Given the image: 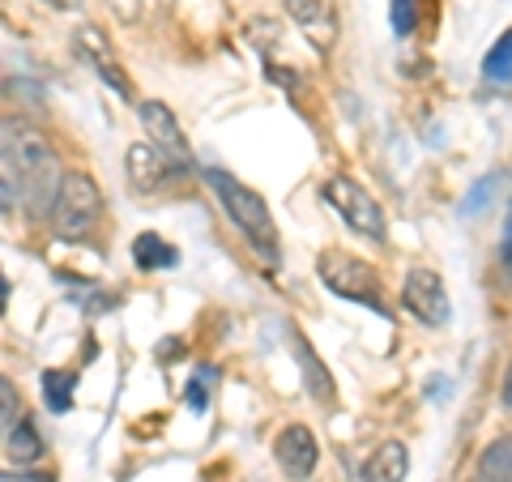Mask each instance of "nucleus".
Here are the masks:
<instances>
[{"label": "nucleus", "instance_id": "f257e3e1", "mask_svg": "<svg viewBox=\"0 0 512 482\" xmlns=\"http://www.w3.org/2000/svg\"><path fill=\"white\" fill-rule=\"evenodd\" d=\"M0 150H5V180H18L26 210L35 218L52 214L60 180H64V171L52 154V141H47L39 128L5 120V141H0Z\"/></svg>", "mask_w": 512, "mask_h": 482}, {"label": "nucleus", "instance_id": "f03ea898", "mask_svg": "<svg viewBox=\"0 0 512 482\" xmlns=\"http://www.w3.org/2000/svg\"><path fill=\"white\" fill-rule=\"evenodd\" d=\"M205 184L214 188V197L222 201V210L235 222L239 231L248 235V244L265 256V261H278V227H274V214L261 192H252L248 184H239L231 171L222 167H205Z\"/></svg>", "mask_w": 512, "mask_h": 482}, {"label": "nucleus", "instance_id": "7ed1b4c3", "mask_svg": "<svg viewBox=\"0 0 512 482\" xmlns=\"http://www.w3.org/2000/svg\"><path fill=\"white\" fill-rule=\"evenodd\" d=\"M103 218V192L99 184L90 180L86 171H64L60 180V192H56V210H52V222L64 239H77L94 231V222Z\"/></svg>", "mask_w": 512, "mask_h": 482}, {"label": "nucleus", "instance_id": "20e7f679", "mask_svg": "<svg viewBox=\"0 0 512 482\" xmlns=\"http://www.w3.org/2000/svg\"><path fill=\"white\" fill-rule=\"evenodd\" d=\"M316 269H320V282H325L333 295L367 303V308H376L380 316L389 312L384 308V299H380V278H376L372 265H363V261H355V256H346V252H325Z\"/></svg>", "mask_w": 512, "mask_h": 482}, {"label": "nucleus", "instance_id": "39448f33", "mask_svg": "<svg viewBox=\"0 0 512 482\" xmlns=\"http://www.w3.org/2000/svg\"><path fill=\"white\" fill-rule=\"evenodd\" d=\"M325 201L333 205V210L342 214V222L355 235H363V239H384V210L376 205V197L367 188H359L350 175H329L325 180Z\"/></svg>", "mask_w": 512, "mask_h": 482}, {"label": "nucleus", "instance_id": "423d86ee", "mask_svg": "<svg viewBox=\"0 0 512 482\" xmlns=\"http://www.w3.org/2000/svg\"><path fill=\"white\" fill-rule=\"evenodd\" d=\"M402 303L423 320V325H444L448 320V291L436 269H410L402 286Z\"/></svg>", "mask_w": 512, "mask_h": 482}, {"label": "nucleus", "instance_id": "0eeeda50", "mask_svg": "<svg viewBox=\"0 0 512 482\" xmlns=\"http://www.w3.org/2000/svg\"><path fill=\"white\" fill-rule=\"evenodd\" d=\"M274 457L282 465V474L286 478H312L316 470V461H320V448H316V436L303 423H291V427H282L278 431V440H274Z\"/></svg>", "mask_w": 512, "mask_h": 482}, {"label": "nucleus", "instance_id": "6e6552de", "mask_svg": "<svg viewBox=\"0 0 512 482\" xmlns=\"http://www.w3.org/2000/svg\"><path fill=\"white\" fill-rule=\"evenodd\" d=\"M141 124H146V133H150V141L158 150H167V158L184 163V158H188V141L180 133V124H175V116L167 111V103H158V99L141 103Z\"/></svg>", "mask_w": 512, "mask_h": 482}, {"label": "nucleus", "instance_id": "1a4fd4ad", "mask_svg": "<svg viewBox=\"0 0 512 482\" xmlns=\"http://www.w3.org/2000/svg\"><path fill=\"white\" fill-rule=\"evenodd\" d=\"M410 470V453H406V444H397V440H384L372 457L363 461V482H402Z\"/></svg>", "mask_w": 512, "mask_h": 482}, {"label": "nucleus", "instance_id": "9d476101", "mask_svg": "<svg viewBox=\"0 0 512 482\" xmlns=\"http://www.w3.org/2000/svg\"><path fill=\"white\" fill-rule=\"evenodd\" d=\"M286 9H291V18L312 30V39H325L333 35V18H329V0H286Z\"/></svg>", "mask_w": 512, "mask_h": 482}, {"label": "nucleus", "instance_id": "9b49d317", "mask_svg": "<svg viewBox=\"0 0 512 482\" xmlns=\"http://www.w3.org/2000/svg\"><path fill=\"white\" fill-rule=\"evenodd\" d=\"M478 478L512 482V436H500L483 448V457H478Z\"/></svg>", "mask_w": 512, "mask_h": 482}, {"label": "nucleus", "instance_id": "f8f14e48", "mask_svg": "<svg viewBox=\"0 0 512 482\" xmlns=\"http://www.w3.org/2000/svg\"><path fill=\"white\" fill-rule=\"evenodd\" d=\"M5 453H9V461H18V465H26V461H39L43 457V440H39V431L30 427L26 419H18L9 431H5Z\"/></svg>", "mask_w": 512, "mask_h": 482}, {"label": "nucleus", "instance_id": "ddd939ff", "mask_svg": "<svg viewBox=\"0 0 512 482\" xmlns=\"http://www.w3.org/2000/svg\"><path fill=\"white\" fill-rule=\"evenodd\" d=\"M291 346H295V355H299V363H303V372H308L312 393H316V397H333V380H329V372H325V363L312 355V346L303 342V333H291Z\"/></svg>", "mask_w": 512, "mask_h": 482}, {"label": "nucleus", "instance_id": "4468645a", "mask_svg": "<svg viewBox=\"0 0 512 482\" xmlns=\"http://www.w3.org/2000/svg\"><path fill=\"white\" fill-rule=\"evenodd\" d=\"M133 261L141 269H167V265H175V248H167L158 235H141L133 244Z\"/></svg>", "mask_w": 512, "mask_h": 482}, {"label": "nucleus", "instance_id": "2eb2a0df", "mask_svg": "<svg viewBox=\"0 0 512 482\" xmlns=\"http://www.w3.org/2000/svg\"><path fill=\"white\" fill-rule=\"evenodd\" d=\"M43 397L56 414L73 410V376L69 372H43Z\"/></svg>", "mask_w": 512, "mask_h": 482}, {"label": "nucleus", "instance_id": "dca6fc26", "mask_svg": "<svg viewBox=\"0 0 512 482\" xmlns=\"http://www.w3.org/2000/svg\"><path fill=\"white\" fill-rule=\"evenodd\" d=\"M483 73L491 77V82H512V30L504 39H495V47L483 60Z\"/></svg>", "mask_w": 512, "mask_h": 482}, {"label": "nucleus", "instance_id": "f3484780", "mask_svg": "<svg viewBox=\"0 0 512 482\" xmlns=\"http://www.w3.org/2000/svg\"><path fill=\"white\" fill-rule=\"evenodd\" d=\"M419 13H423V0H389V18H393V35H414L419 26Z\"/></svg>", "mask_w": 512, "mask_h": 482}, {"label": "nucleus", "instance_id": "a211bd4d", "mask_svg": "<svg viewBox=\"0 0 512 482\" xmlns=\"http://www.w3.org/2000/svg\"><path fill=\"white\" fill-rule=\"evenodd\" d=\"M491 192H495V175H487V180L478 184V188L470 192V197H466V214H483V210H487V197H491Z\"/></svg>", "mask_w": 512, "mask_h": 482}, {"label": "nucleus", "instance_id": "6ab92c4d", "mask_svg": "<svg viewBox=\"0 0 512 482\" xmlns=\"http://www.w3.org/2000/svg\"><path fill=\"white\" fill-rule=\"evenodd\" d=\"M0 397H5V431L13 427V419H18V397H13V380H0Z\"/></svg>", "mask_w": 512, "mask_h": 482}, {"label": "nucleus", "instance_id": "aec40b11", "mask_svg": "<svg viewBox=\"0 0 512 482\" xmlns=\"http://www.w3.org/2000/svg\"><path fill=\"white\" fill-rule=\"evenodd\" d=\"M0 482H56V478L47 474V470H9Z\"/></svg>", "mask_w": 512, "mask_h": 482}, {"label": "nucleus", "instance_id": "412c9836", "mask_svg": "<svg viewBox=\"0 0 512 482\" xmlns=\"http://www.w3.org/2000/svg\"><path fill=\"white\" fill-rule=\"evenodd\" d=\"M500 252H504V261H512V205H508V222H504V244H500Z\"/></svg>", "mask_w": 512, "mask_h": 482}, {"label": "nucleus", "instance_id": "4be33fe9", "mask_svg": "<svg viewBox=\"0 0 512 482\" xmlns=\"http://www.w3.org/2000/svg\"><path fill=\"white\" fill-rule=\"evenodd\" d=\"M500 401H504V410H512V363H508V376H504V389H500Z\"/></svg>", "mask_w": 512, "mask_h": 482}]
</instances>
